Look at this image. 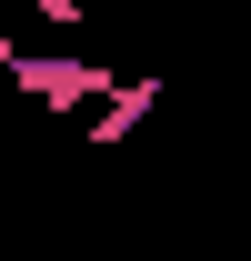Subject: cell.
Listing matches in <instances>:
<instances>
[{
  "instance_id": "6da1fadb",
  "label": "cell",
  "mask_w": 251,
  "mask_h": 261,
  "mask_svg": "<svg viewBox=\"0 0 251 261\" xmlns=\"http://www.w3.org/2000/svg\"><path fill=\"white\" fill-rule=\"evenodd\" d=\"M10 81H20L31 100H51V111H81V100L111 91V70H101V61H61V50H20V61H10Z\"/></svg>"
},
{
  "instance_id": "7a4b0ae2",
  "label": "cell",
  "mask_w": 251,
  "mask_h": 261,
  "mask_svg": "<svg viewBox=\"0 0 251 261\" xmlns=\"http://www.w3.org/2000/svg\"><path fill=\"white\" fill-rule=\"evenodd\" d=\"M161 91H171L161 70H141V81H111V91L91 100V121H81V130H91L101 151H111V141H131V130H141V121H151V111H161Z\"/></svg>"
},
{
  "instance_id": "3957f363",
  "label": "cell",
  "mask_w": 251,
  "mask_h": 261,
  "mask_svg": "<svg viewBox=\"0 0 251 261\" xmlns=\"http://www.w3.org/2000/svg\"><path fill=\"white\" fill-rule=\"evenodd\" d=\"M10 10H20V0H10ZM40 20H61V31H81V0H31Z\"/></svg>"
}]
</instances>
